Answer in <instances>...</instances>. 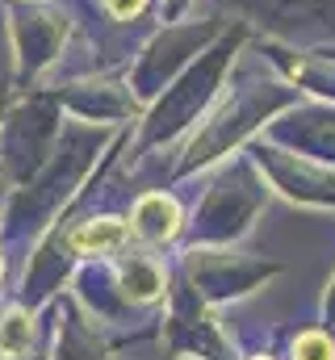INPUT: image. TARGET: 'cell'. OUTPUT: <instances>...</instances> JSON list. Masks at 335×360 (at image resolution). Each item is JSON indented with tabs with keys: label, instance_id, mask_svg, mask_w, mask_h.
<instances>
[{
	"label": "cell",
	"instance_id": "8992f818",
	"mask_svg": "<svg viewBox=\"0 0 335 360\" xmlns=\"http://www.w3.org/2000/svg\"><path fill=\"white\" fill-rule=\"evenodd\" d=\"M164 285H168L164 269L156 260H147V256H130L113 272V289H118V297L126 306H151V302H160Z\"/></svg>",
	"mask_w": 335,
	"mask_h": 360
},
{
	"label": "cell",
	"instance_id": "30bf717a",
	"mask_svg": "<svg viewBox=\"0 0 335 360\" xmlns=\"http://www.w3.org/2000/svg\"><path fill=\"white\" fill-rule=\"evenodd\" d=\"M143 8V0H109V13L113 17H130V13H139Z\"/></svg>",
	"mask_w": 335,
	"mask_h": 360
},
{
	"label": "cell",
	"instance_id": "5b68a950",
	"mask_svg": "<svg viewBox=\"0 0 335 360\" xmlns=\"http://www.w3.org/2000/svg\"><path fill=\"white\" fill-rule=\"evenodd\" d=\"M63 239H68L72 256H113L130 243V222H122L113 214H101V218L76 222Z\"/></svg>",
	"mask_w": 335,
	"mask_h": 360
},
{
	"label": "cell",
	"instance_id": "6da1fadb",
	"mask_svg": "<svg viewBox=\"0 0 335 360\" xmlns=\"http://www.w3.org/2000/svg\"><path fill=\"white\" fill-rule=\"evenodd\" d=\"M51 113L42 105H25L8 117H0V172L8 176V184H25L51 151Z\"/></svg>",
	"mask_w": 335,
	"mask_h": 360
},
{
	"label": "cell",
	"instance_id": "277c9868",
	"mask_svg": "<svg viewBox=\"0 0 335 360\" xmlns=\"http://www.w3.org/2000/svg\"><path fill=\"white\" fill-rule=\"evenodd\" d=\"M46 360H109V348L101 340V331L84 319L72 302L59 306V323H55V352Z\"/></svg>",
	"mask_w": 335,
	"mask_h": 360
},
{
	"label": "cell",
	"instance_id": "8fae6325",
	"mask_svg": "<svg viewBox=\"0 0 335 360\" xmlns=\"http://www.w3.org/2000/svg\"><path fill=\"white\" fill-rule=\"evenodd\" d=\"M0 360H46V356H38V352H34V356H0Z\"/></svg>",
	"mask_w": 335,
	"mask_h": 360
},
{
	"label": "cell",
	"instance_id": "ba28073f",
	"mask_svg": "<svg viewBox=\"0 0 335 360\" xmlns=\"http://www.w3.org/2000/svg\"><path fill=\"white\" fill-rule=\"evenodd\" d=\"M38 344V310L21 297L0 306V356H34Z\"/></svg>",
	"mask_w": 335,
	"mask_h": 360
},
{
	"label": "cell",
	"instance_id": "7a4b0ae2",
	"mask_svg": "<svg viewBox=\"0 0 335 360\" xmlns=\"http://www.w3.org/2000/svg\"><path fill=\"white\" fill-rule=\"evenodd\" d=\"M168 344L180 352V356H193V360H235L222 331L201 314V306L193 297H176L172 306V319H168Z\"/></svg>",
	"mask_w": 335,
	"mask_h": 360
},
{
	"label": "cell",
	"instance_id": "9c48e42d",
	"mask_svg": "<svg viewBox=\"0 0 335 360\" xmlns=\"http://www.w3.org/2000/svg\"><path fill=\"white\" fill-rule=\"evenodd\" d=\"M293 360H335V344L327 331H302L293 340Z\"/></svg>",
	"mask_w": 335,
	"mask_h": 360
},
{
	"label": "cell",
	"instance_id": "5bb4252c",
	"mask_svg": "<svg viewBox=\"0 0 335 360\" xmlns=\"http://www.w3.org/2000/svg\"><path fill=\"white\" fill-rule=\"evenodd\" d=\"M180 360H193V356H180Z\"/></svg>",
	"mask_w": 335,
	"mask_h": 360
},
{
	"label": "cell",
	"instance_id": "3957f363",
	"mask_svg": "<svg viewBox=\"0 0 335 360\" xmlns=\"http://www.w3.org/2000/svg\"><path fill=\"white\" fill-rule=\"evenodd\" d=\"M272 272L268 264H239V269H222L218 256H189V276L193 285L201 289V297H235V293H248L251 285Z\"/></svg>",
	"mask_w": 335,
	"mask_h": 360
},
{
	"label": "cell",
	"instance_id": "7c38bea8",
	"mask_svg": "<svg viewBox=\"0 0 335 360\" xmlns=\"http://www.w3.org/2000/svg\"><path fill=\"white\" fill-rule=\"evenodd\" d=\"M0 289H4V252H0Z\"/></svg>",
	"mask_w": 335,
	"mask_h": 360
},
{
	"label": "cell",
	"instance_id": "52a82bcc",
	"mask_svg": "<svg viewBox=\"0 0 335 360\" xmlns=\"http://www.w3.org/2000/svg\"><path fill=\"white\" fill-rule=\"evenodd\" d=\"M130 231L143 235L147 243H168L176 239L180 231V205L164 197V193H147L134 201V214H130Z\"/></svg>",
	"mask_w": 335,
	"mask_h": 360
},
{
	"label": "cell",
	"instance_id": "4fadbf2b",
	"mask_svg": "<svg viewBox=\"0 0 335 360\" xmlns=\"http://www.w3.org/2000/svg\"><path fill=\"white\" fill-rule=\"evenodd\" d=\"M0 117H4V92H0Z\"/></svg>",
	"mask_w": 335,
	"mask_h": 360
}]
</instances>
